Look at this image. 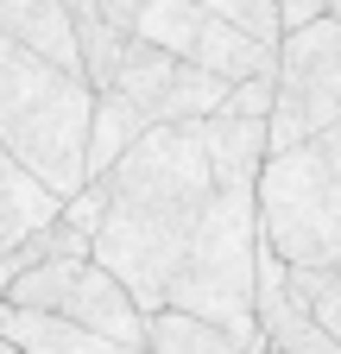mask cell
Wrapping results in <instances>:
<instances>
[{
	"instance_id": "obj_18",
	"label": "cell",
	"mask_w": 341,
	"mask_h": 354,
	"mask_svg": "<svg viewBox=\"0 0 341 354\" xmlns=\"http://www.w3.org/2000/svg\"><path fill=\"white\" fill-rule=\"evenodd\" d=\"M89 7H95L101 19H114V26H126V32H133V13H139V0H89Z\"/></svg>"
},
{
	"instance_id": "obj_3",
	"label": "cell",
	"mask_w": 341,
	"mask_h": 354,
	"mask_svg": "<svg viewBox=\"0 0 341 354\" xmlns=\"http://www.w3.org/2000/svg\"><path fill=\"white\" fill-rule=\"evenodd\" d=\"M253 247H260V209H253V177H228L208 196L196 234L164 285V304H184L196 317L222 323L240 354H266L253 329Z\"/></svg>"
},
{
	"instance_id": "obj_9",
	"label": "cell",
	"mask_w": 341,
	"mask_h": 354,
	"mask_svg": "<svg viewBox=\"0 0 341 354\" xmlns=\"http://www.w3.org/2000/svg\"><path fill=\"white\" fill-rule=\"evenodd\" d=\"M202 133V152H208V177L228 184V177H260L266 158V120L260 114H228V108H208L196 120Z\"/></svg>"
},
{
	"instance_id": "obj_2",
	"label": "cell",
	"mask_w": 341,
	"mask_h": 354,
	"mask_svg": "<svg viewBox=\"0 0 341 354\" xmlns=\"http://www.w3.org/2000/svg\"><path fill=\"white\" fill-rule=\"evenodd\" d=\"M95 88L70 64L0 38V152L51 196H70L82 177V133H89Z\"/></svg>"
},
{
	"instance_id": "obj_12",
	"label": "cell",
	"mask_w": 341,
	"mask_h": 354,
	"mask_svg": "<svg viewBox=\"0 0 341 354\" xmlns=\"http://www.w3.org/2000/svg\"><path fill=\"white\" fill-rule=\"evenodd\" d=\"M146 348L152 354H240V342L222 323L196 317L184 304H152L146 310Z\"/></svg>"
},
{
	"instance_id": "obj_11",
	"label": "cell",
	"mask_w": 341,
	"mask_h": 354,
	"mask_svg": "<svg viewBox=\"0 0 341 354\" xmlns=\"http://www.w3.org/2000/svg\"><path fill=\"white\" fill-rule=\"evenodd\" d=\"M0 38H19V44H32V51H45V57L76 70V38H70L64 0H0Z\"/></svg>"
},
{
	"instance_id": "obj_7",
	"label": "cell",
	"mask_w": 341,
	"mask_h": 354,
	"mask_svg": "<svg viewBox=\"0 0 341 354\" xmlns=\"http://www.w3.org/2000/svg\"><path fill=\"white\" fill-rule=\"evenodd\" d=\"M253 329H260L266 354H341L316 329V317L304 310V297L291 291V259L272 241L253 247Z\"/></svg>"
},
{
	"instance_id": "obj_10",
	"label": "cell",
	"mask_w": 341,
	"mask_h": 354,
	"mask_svg": "<svg viewBox=\"0 0 341 354\" xmlns=\"http://www.w3.org/2000/svg\"><path fill=\"white\" fill-rule=\"evenodd\" d=\"M146 127H152V120H146L133 102H126L120 88H95V102H89V133H82V171L101 177V171H108L126 146H133Z\"/></svg>"
},
{
	"instance_id": "obj_15",
	"label": "cell",
	"mask_w": 341,
	"mask_h": 354,
	"mask_svg": "<svg viewBox=\"0 0 341 354\" xmlns=\"http://www.w3.org/2000/svg\"><path fill=\"white\" fill-rule=\"evenodd\" d=\"M291 291L304 297L316 329L341 348V266H291Z\"/></svg>"
},
{
	"instance_id": "obj_8",
	"label": "cell",
	"mask_w": 341,
	"mask_h": 354,
	"mask_svg": "<svg viewBox=\"0 0 341 354\" xmlns=\"http://www.w3.org/2000/svg\"><path fill=\"white\" fill-rule=\"evenodd\" d=\"M0 335L13 342V354H114L95 329L70 323L64 310H38L13 297H0Z\"/></svg>"
},
{
	"instance_id": "obj_17",
	"label": "cell",
	"mask_w": 341,
	"mask_h": 354,
	"mask_svg": "<svg viewBox=\"0 0 341 354\" xmlns=\"http://www.w3.org/2000/svg\"><path fill=\"white\" fill-rule=\"evenodd\" d=\"M196 7L228 13V19H234V26H246L253 38H278V13H272V0H196Z\"/></svg>"
},
{
	"instance_id": "obj_4",
	"label": "cell",
	"mask_w": 341,
	"mask_h": 354,
	"mask_svg": "<svg viewBox=\"0 0 341 354\" xmlns=\"http://www.w3.org/2000/svg\"><path fill=\"white\" fill-rule=\"evenodd\" d=\"M341 120V13H316L272 38V114L266 152Z\"/></svg>"
},
{
	"instance_id": "obj_6",
	"label": "cell",
	"mask_w": 341,
	"mask_h": 354,
	"mask_svg": "<svg viewBox=\"0 0 341 354\" xmlns=\"http://www.w3.org/2000/svg\"><path fill=\"white\" fill-rule=\"evenodd\" d=\"M108 88H120L146 120H202L208 108H222L228 76L202 70V64H184L177 51H164V44H152L139 32H126V51H120Z\"/></svg>"
},
{
	"instance_id": "obj_14",
	"label": "cell",
	"mask_w": 341,
	"mask_h": 354,
	"mask_svg": "<svg viewBox=\"0 0 341 354\" xmlns=\"http://www.w3.org/2000/svg\"><path fill=\"white\" fill-rule=\"evenodd\" d=\"M51 209H57V196L0 152V247H13V241H19L26 228H38Z\"/></svg>"
},
{
	"instance_id": "obj_16",
	"label": "cell",
	"mask_w": 341,
	"mask_h": 354,
	"mask_svg": "<svg viewBox=\"0 0 341 354\" xmlns=\"http://www.w3.org/2000/svg\"><path fill=\"white\" fill-rule=\"evenodd\" d=\"M316 146V177H322V209H329V241H335V266H341V140L310 133Z\"/></svg>"
},
{
	"instance_id": "obj_13",
	"label": "cell",
	"mask_w": 341,
	"mask_h": 354,
	"mask_svg": "<svg viewBox=\"0 0 341 354\" xmlns=\"http://www.w3.org/2000/svg\"><path fill=\"white\" fill-rule=\"evenodd\" d=\"M64 13H70V38H76V70H82V82H89V88H108V76H114V64L126 51V26L101 19L89 0H64Z\"/></svg>"
},
{
	"instance_id": "obj_5",
	"label": "cell",
	"mask_w": 341,
	"mask_h": 354,
	"mask_svg": "<svg viewBox=\"0 0 341 354\" xmlns=\"http://www.w3.org/2000/svg\"><path fill=\"white\" fill-rule=\"evenodd\" d=\"M133 32L177 51L184 64H202L215 76H246V70H272V38H253L246 26H234L215 7H196V0H139Z\"/></svg>"
},
{
	"instance_id": "obj_1",
	"label": "cell",
	"mask_w": 341,
	"mask_h": 354,
	"mask_svg": "<svg viewBox=\"0 0 341 354\" xmlns=\"http://www.w3.org/2000/svg\"><path fill=\"white\" fill-rule=\"evenodd\" d=\"M215 196L208 152L196 120H152L133 146L101 171V221L89 234V259L133 291L139 310L164 304V285Z\"/></svg>"
},
{
	"instance_id": "obj_19",
	"label": "cell",
	"mask_w": 341,
	"mask_h": 354,
	"mask_svg": "<svg viewBox=\"0 0 341 354\" xmlns=\"http://www.w3.org/2000/svg\"><path fill=\"white\" fill-rule=\"evenodd\" d=\"M0 354H13V342H7V335H0Z\"/></svg>"
}]
</instances>
